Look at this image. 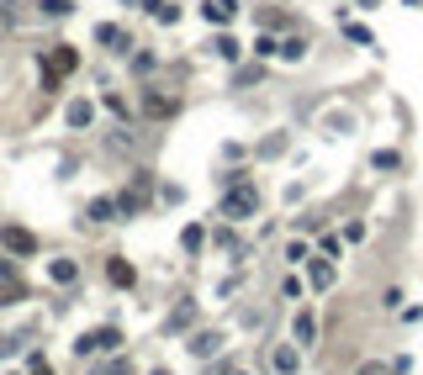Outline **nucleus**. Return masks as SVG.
Segmentation results:
<instances>
[{
    "mask_svg": "<svg viewBox=\"0 0 423 375\" xmlns=\"http://www.w3.org/2000/svg\"><path fill=\"white\" fill-rule=\"evenodd\" d=\"M74 69H80V53H74V48H53L48 64H43V80H48V90L59 85L64 74H74Z\"/></svg>",
    "mask_w": 423,
    "mask_h": 375,
    "instance_id": "nucleus-1",
    "label": "nucleus"
},
{
    "mask_svg": "<svg viewBox=\"0 0 423 375\" xmlns=\"http://www.w3.org/2000/svg\"><path fill=\"white\" fill-rule=\"evenodd\" d=\"M138 11H148L159 27H175V22H180V6H175V0H138Z\"/></svg>",
    "mask_w": 423,
    "mask_h": 375,
    "instance_id": "nucleus-2",
    "label": "nucleus"
},
{
    "mask_svg": "<svg viewBox=\"0 0 423 375\" xmlns=\"http://www.w3.org/2000/svg\"><path fill=\"white\" fill-rule=\"evenodd\" d=\"M201 16H206L212 27H228V22H238V0H206Z\"/></svg>",
    "mask_w": 423,
    "mask_h": 375,
    "instance_id": "nucleus-3",
    "label": "nucleus"
},
{
    "mask_svg": "<svg viewBox=\"0 0 423 375\" xmlns=\"http://www.w3.org/2000/svg\"><path fill=\"white\" fill-rule=\"evenodd\" d=\"M254 206H259V191H254V185H243L238 196H228V206H222V217H249Z\"/></svg>",
    "mask_w": 423,
    "mask_h": 375,
    "instance_id": "nucleus-4",
    "label": "nucleus"
},
{
    "mask_svg": "<svg viewBox=\"0 0 423 375\" xmlns=\"http://www.w3.org/2000/svg\"><path fill=\"white\" fill-rule=\"evenodd\" d=\"M106 280H111L117 291H133V286H138V270L127 265V259H106Z\"/></svg>",
    "mask_w": 423,
    "mask_h": 375,
    "instance_id": "nucleus-5",
    "label": "nucleus"
},
{
    "mask_svg": "<svg viewBox=\"0 0 423 375\" xmlns=\"http://www.w3.org/2000/svg\"><path fill=\"white\" fill-rule=\"evenodd\" d=\"M117 344H122L117 328H96V333H85V339H80V354H90V349H117Z\"/></svg>",
    "mask_w": 423,
    "mask_h": 375,
    "instance_id": "nucleus-6",
    "label": "nucleus"
},
{
    "mask_svg": "<svg viewBox=\"0 0 423 375\" xmlns=\"http://www.w3.org/2000/svg\"><path fill=\"white\" fill-rule=\"evenodd\" d=\"M0 243H6L11 254H37V238L27 228H6V233H0Z\"/></svg>",
    "mask_w": 423,
    "mask_h": 375,
    "instance_id": "nucleus-7",
    "label": "nucleus"
},
{
    "mask_svg": "<svg viewBox=\"0 0 423 375\" xmlns=\"http://www.w3.org/2000/svg\"><path fill=\"white\" fill-rule=\"evenodd\" d=\"M185 349H191L196 360H212V354L222 349V333H191V339H185Z\"/></svg>",
    "mask_w": 423,
    "mask_h": 375,
    "instance_id": "nucleus-8",
    "label": "nucleus"
},
{
    "mask_svg": "<svg viewBox=\"0 0 423 375\" xmlns=\"http://www.w3.org/2000/svg\"><path fill=\"white\" fill-rule=\"evenodd\" d=\"M307 53H313V43H307V37H280V53H275V59H286V64H302Z\"/></svg>",
    "mask_w": 423,
    "mask_h": 375,
    "instance_id": "nucleus-9",
    "label": "nucleus"
},
{
    "mask_svg": "<svg viewBox=\"0 0 423 375\" xmlns=\"http://www.w3.org/2000/svg\"><path fill=\"white\" fill-rule=\"evenodd\" d=\"M291 333H296V344H313V339H317V317H313V307H302V312H296Z\"/></svg>",
    "mask_w": 423,
    "mask_h": 375,
    "instance_id": "nucleus-10",
    "label": "nucleus"
},
{
    "mask_svg": "<svg viewBox=\"0 0 423 375\" xmlns=\"http://www.w3.org/2000/svg\"><path fill=\"white\" fill-rule=\"evenodd\" d=\"M143 111H148V117H175V111H180V101H175V96H154V90H148V96H143Z\"/></svg>",
    "mask_w": 423,
    "mask_h": 375,
    "instance_id": "nucleus-11",
    "label": "nucleus"
},
{
    "mask_svg": "<svg viewBox=\"0 0 423 375\" xmlns=\"http://www.w3.org/2000/svg\"><path fill=\"white\" fill-rule=\"evenodd\" d=\"M96 37L106 43V48H117V53H122V48H133V37L122 32V27H111V22H101V27H96Z\"/></svg>",
    "mask_w": 423,
    "mask_h": 375,
    "instance_id": "nucleus-12",
    "label": "nucleus"
},
{
    "mask_svg": "<svg viewBox=\"0 0 423 375\" xmlns=\"http://www.w3.org/2000/svg\"><path fill=\"white\" fill-rule=\"evenodd\" d=\"M307 275H313V286H317V291H328V286H334V265H328L323 254H317V259H307Z\"/></svg>",
    "mask_w": 423,
    "mask_h": 375,
    "instance_id": "nucleus-13",
    "label": "nucleus"
},
{
    "mask_svg": "<svg viewBox=\"0 0 423 375\" xmlns=\"http://www.w3.org/2000/svg\"><path fill=\"white\" fill-rule=\"evenodd\" d=\"M48 275L59 280V286H74V280H80V265H74V259H53V265H48Z\"/></svg>",
    "mask_w": 423,
    "mask_h": 375,
    "instance_id": "nucleus-14",
    "label": "nucleus"
},
{
    "mask_svg": "<svg viewBox=\"0 0 423 375\" xmlns=\"http://www.w3.org/2000/svg\"><path fill=\"white\" fill-rule=\"evenodd\" d=\"M212 53H217V59H228V64H238V59H243L238 37H212Z\"/></svg>",
    "mask_w": 423,
    "mask_h": 375,
    "instance_id": "nucleus-15",
    "label": "nucleus"
},
{
    "mask_svg": "<svg viewBox=\"0 0 423 375\" xmlns=\"http://www.w3.org/2000/svg\"><path fill=\"white\" fill-rule=\"evenodd\" d=\"M90 117H96L90 101H69V127H90Z\"/></svg>",
    "mask_w": 423,
    "mask_h": 375,
    "instance_id": "nucleus-16",
    "label": "nucleus"
},
{
    "mask_svg": "<svg viewBox=\"0 0 423 375\" xmlns=\"http://www.w3.org/2000/svg\"><path fill=\"white\" fill-rule=\"evenodd\" d=\"M180 249H185V254H201V249H206V233L196 228V222H191V228L180 233Z\"/></svg>",
    "mask_w": 423,
    "mask_h": 375,
    "instance_id": "nucleus-17",
    "label": "nucleus"
},
{
    "mask_svg": "<svg viewBox=\"0 0 423 375\" xmlns=\"http://www.w3.org/2000/svg\"><path fill=\"white\" fill-rule=\"evenodd\" d=\"M254 53H259V59H275V53H280V37L275 32H259V37H254Z\"/></svg>",
    "mask_w": 423,
    "mask_h": 375,
    "instance_id": "nucleus-18",
    "label": "nucleus"
},
{
    "mask_svg": "<svg viewBox=\"0 0 423 375\" xmlns=\"http://www.w3.org/2000/svg\"><path fill=\"white\" fill-rule=\"evenodd\" d=\"M111 217H117V201H111V196L90 201V222H111Z\"/></svg>",
    "mask_w": 423,
    "mask_h": 375,
    "instance_id": "nucleus-19",
    "label": "nucleus"
},
{
    "mask_svg": "<svg viewBox=\"0 0 423 375\" xmlns=\"http://www.w3.org/2000/svg\"><path fill=\"white\" fill-rule=\"evenodd\" d=\"M296 365H302V354H296V349H275V370L280 375H296Z\"/></svg>",
    "mask_w": 423,
    "mask_h": 375,
    "instance_id": "nucleus-20",
    "label": "nucleus"
},
{
    "mask_svg": "<svg viewBox=\"0 0 423 375\" xmlns=\"http://www.w3.org/2000/svg\"><path fill=\"white\" fill-rule=\"evenodd\" d=\"M371 164H375V170H402V154H392V148H375Z\"/></svg>",
    "mask_w": 423,
    "mask_h": 375,
    "instance_id": "nucleus-21",
    "label": "nucleus"
},
{
    "mask_svg": "<svg viewBox=\"0 0 423 375\" xmlns=\"http://www.w3.org/2000/svg\"><path fill=\"white\" fill-rule=\"evenodd\" d=\"M344 37H350V43H360V48H375L371 27H360V22H350V27H344Z\"/></svg>",
    "mask_w": 423,
    "mask_h": 375,
    "instance_id": "nucleus-22",
    "label": "nucleus"
},
{
    "mask_svg": "<svg viewBox=\"0 0 423 375\" xmlns=\"http://www.w3.org/2000/svg\"><path fill=\"white\" fill-rule=\"evenodd\" d=\"M286 259H291V265H307V243L291 238V243H286Z\"/></svg>",
    "mask_w": 423,
    "mask_h": 375,
    "instance_id": "nucleus-23",
    "label": "nucleus"
},
{
    "mask_svg": "<svg viewBox=\"0 0 423 375\" xmlns=\"http://www.w3.org/2000/svg\"><path fill=\"white\" fill-rule=\"evenodd\" d=\"M43 11H48V16H69L74 0H43Z\"/></svg>",
    "mask_w": 423,
    "mask_h": 375,
    "instance_id": "nucleus-24",
    "label": "nucleus"
},
{
    "mask_svg": "<svg viewBox=\"0 0 423 375\" xmlns=\"http://www.w3.org/2000/svg\"><path fill=\"white\" fill-rule=\"evenodd\" d=\"M317 254H323V259H338V238H334V233H323V243H317Z\"/></svg>",
    "mask_w": 423,
    "mask_h": 375,
    "instance_id": "nucleus-25",
    "label": "nucleus"
},
{
    "mask_svg": "<svg viewBox=\"0 0 423 375\" xmlns=\"http://www.w3.org/2000/svg\"><path fill=\"white\" fill-rule=\"evenodd\" d=\"M32 375H53V370H48V360H43V354H32Z\"/></svg>",
    "mask_w": 423,
    "mask_h": 375,
    "instance_id": "nucleus-26",
    "label": "nucleus"
},
{
    "mask_svg": "<svg viewBox=\"0 0 423 375\" xmlns=\"http://www.w3.org/2000/svg\"><path fill=\"white\" fill-rule=\"evenodd\" d=\"M360 375H392V365H360Z\"/></svg>",
    "mask_w": 423,
    "mask_h": 375,
    "instance_id": "nucleus-27",
    "label": "nucleus"
},
{
    "mask_svg": "<svg viewBox=\"0 0 423 375\" xmlns=\"http://www.w3.org/2000/svg\"><path fill=\"white\" fill-rule=\"evenodd\" d=\"M408 6H423V0H408Z\"/></svg>",
    "mask_w": 423,
    "mask_h": 375,
    "instance_id": "nucleus-28",
    "label": "nucleus"
},
{
    "mask_svg": "<svg viewBox=\"0 0 423 375\" xmlns=\"http://www.w3.org/2000/svg\"><path fill=\"white\" fill-rule=\"evenodd\" d=\"M238 375H249V370H238Z\"/></svg>",
    "mask_w": 423,
    "mask_h": 375,
    "instance_id": "nucleus-29",
    "label": "nucleus"
}]
</instances>
